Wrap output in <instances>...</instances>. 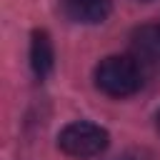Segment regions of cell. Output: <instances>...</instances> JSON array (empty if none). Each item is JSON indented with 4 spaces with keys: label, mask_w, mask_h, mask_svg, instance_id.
<instances>
[{
    "label": "cell",
    "mask_w": 160,
    "mask_h": 160,
    "mask_svg": "<svg viewBox=\"0 0 160 160\" xmlns=\"http://www.w3.org/2000/svg\"><path fill=\"white\" fill-rule=\"evenodd\" d=\"M108 142H110L108 130L88 120L70 122L58 135V148L70 158H95L108 148Z\"/></svg>",
    "instance_id": "2"
},
{
    "label": "cell",
    "mask_w": 160,
    "mask_h": 160,
    "mask_svg": "<svg viewBox=\"0 0 160 160\" xmlns=\"http://www.w3.org/2000/svg\"><path fill=\"white\" fill-rule=\"evenodd\" d=\"M142 85V68L132 55H108L95 68V88L110 98H128Z\"/></svg>",
    "instance_id": "1"
},
{
    "label": "cell",
    "mask_w": 160,
    "mask_h": 160,
    "mask_svg": "<svg viewBox=\"0 0 160 160\" xmlns=\"http://www.w3.org/2000/svg\"><path fill=\"white\" fill-rule=\"evenodd\" d=\"M130 55L142 65H160V25H140L130 35Z\"/></svg>",
    "instance_id": "3"
},
{
    "label": "cell",
    "mask_w": 160,
    "mask_h": 160,
    "mask_svg": "<svg viewBox=\"0 0 160 160\" xmlns=\"http://www.w3.org/2000/svg\"><path fill=\"white\" fill-rule=\"evenodd\" d=\"M140 2H150V0H140Z\"/></svg>",
    "instance_id": "7"
},
{
    "label": "cell",
    "mask_w": 160,
    "mask_h": 160,
    "mask_svg": "<svg viewBox=\"0 0 160 160\" xmlns=\"http://www.w3.org/2000/svg\"><path fill=\"white\" fill-rule=\"evenodd\" d=\"M55 65V48L48 30H32L30 35V68L38 80H45Z\"/></svg>",
    "instance_id": "5"
},
{
    "label": "cell",
    "mask_w": 160,
    "mask_h": 160,
    "mask_svg": "<svg viewBox=\"0 0 160 160\" xmlns=\"http://www.w3.org/2000/svg\"><path fill=\"white\" fill-rule=\"evenodd\" d=\"M60 5L62 12L80 25H98L112 10V0H60Z\"/></svg>",
    "instance_id": "4"
},
{
    "label": "cell",
    "mask_w": 160,
    "mask_h": 160,
    "mask_svg": "<svg viewBox=\"0 0 160 160\" xmlns=\"http://www.w3.org/2000/svg\"><path fill=\"white\" fill-rule=\"evenodd\" d=\"M155 125H158V130H160V110L155 112Z\"/></svg>",
    "instance_id": "6"
}]
</instances>
